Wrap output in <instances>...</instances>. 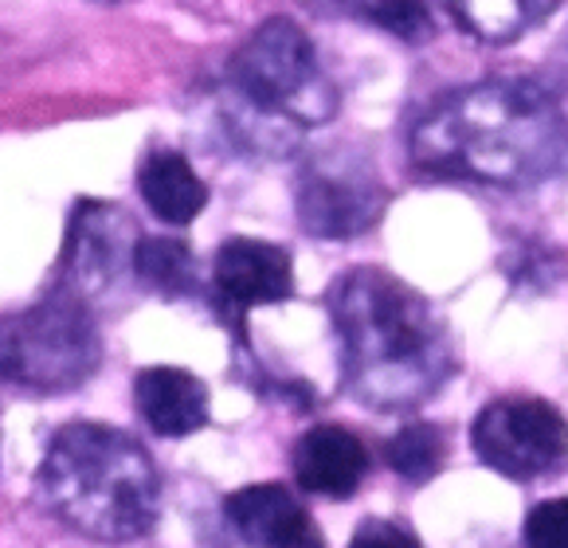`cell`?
I'll return each instance as SVG.
<instances>
[{
    "label": "cell",
    "mask_w": 568,
    "mask_h": 548,
    "mask_svg": "<svg viewBox=\"0 0 568 548\" xmlns=\"http://www.w3.org/2000/svg\"><path fill=\"white\" fill-rule=\"evenodd\" d=\"M102 365L91 302L55 291L20 314L0 317V380L28 392H71Z\"/></svg>",
    "instance_id": "obj_5"
},
{
    "label": "cell",
    "mask_w": 568,
    "mask_h": 548,
    "mask_svg": "<svg viewBox=\"0 0 568 548\" xmlns=\"http://www.w3.org/2000/svg\"><path fill=\"white\" fill-rule=\"evenodd\" d=\"M224 517L251 548H278L310 525L302 501L283 483H255L227 494Z\"/></svg>",
    "instance_id": "obj_12"
},
{
    "label": "cell",
    "mask_w": 568,
    "mask_h": 548,
    "mask_svg": "<svg viewBox=\"0 0 568 548\" xmlns=\"http://www.w3.org/2000/svg\"><path fill=\"white\" fill-rule=\"evenodd\" d=\"M138 192H142V200L150 204L153 216L173 227L193 224L204 212V204H209V184L173 150H158L142 161Z\"/></svg>",
    "instance_id": "obj_13"
},
{
    "label": "cell",
    "mask_w": 568,
    "mask_h": 548,
    "mask_svg": "<svg viewBox=\"0 0 568 548\" xmlns=\"http://www.w3.org/2000/svg\"><path fill=\"white\" fill-rule=\"evenodd\" d=\"M40 498L83 537L122 545L158 525L161 478L138 439L118 427L79 419L55 432L43 455Z\"/></svg>",
    "instance_id": "obj_3"
},
{
    "label": "cell",
    "mask_w": 568,
    "mask_h": 548,
    "mask_svg": "<svg viewBox=\"0 0 568 548\" xmlns=\"http://www.w3.org/2000/svg\"><path fill=\"white\" fill-rule=\"evenodd\" d=\"M212 278H216V298L227 306L235 325H243V317L255 306H278L294 294L291 255L263 240L220 243Z\"/></svg>",
    "instance_id": "obj_9"
},
{
    "label": "cell",
    "mask_w": 568,
    "mask_h": 548,
    "mask_svg": "<svg viewBox=\"0 0 568 548\" xmlns=\"http://www.w3.org/2000/svg\"><path fill=\"white\" fill-rule=\"evenodd\" d=\"M138 243H142V232H138L134 216L118 209L114 200H79L68 227L59 291L79 294L83 302L99 298L134 266Z\"/></svg>",
    "instance_id": "obj_8"
},
{
    "label": "cell",
    "mask_w": 568,
    "mask_h": 548,
    "mask_svg": "<svg viewBox=\"0 0 568 548\" xmlns=\"http://www.w3.org/2000/svg\"><path fill=\"white\" fill-rule=\"evenodd\" d=\"M447 455V439L435 424H404L393 439L385 443V458L400 478L408 483H427L439 474Z\"/></svg>",
    "instance_id": "obj_16"
},
{
    "label": "cell",
    "mask_w": 568,
    "mask_h": 548,
    "mask_svg": "<svg viewBox=\"0 0 568 548\" xmlns=\"http://www.w3.org/2000/svg\"><path fill=\"white\" fill-rule=\"evenodd\" d=\"M342 9L404 43H424L432 35L424 0H342Z\"/></svg>",
    "instance_id": "obj_17"
},
{
    "label": "cell",
    "mask_w": 568,
    "mask_h": 548,
    "mask_svg": "<svg viewBox=\"0 0 568 548\" xmlns=\"http://www.w3.org/2000/svg\"><path fill=\"white\" fill-rule=\"evenodd\" d=\"M278 548H326V540H322V532L314 529V525H306L302 532H294L286 545H278Z\"/></svg>",
    "instance_id": "obj_21"
},
{
    "label": "cell",
    "mask_w": 568,
    "mask_h": 548,
    "mask_svg": "<svg viewBox=\"0 0 568 548\" xmlns=\"http://www.w3.org/2000/svg\"><path fill=\"white\" fill-rule=\"evenodd\" d=\"M224 118L255 153L291 150V133L322 125L337 114V87L322 71L310 35L291 17L263 20L227 59Z\"/></svg>",
    "instance_id": "obj_4"
},
{
    "label": "cell",
    "mask_w": 568,
    "mask_h": 548,
    "mask_svg": "<svg viewBox=\"0 0 568 548\" xmlns=\"http://www.w3.org/2000/svg\"><path fill=\"white\" fill-rule=\"evenodd\" d=\"M134 404L142 419L165 439H184L209 424V388L184 368H145L134 380Z\"/></svg>",
    "instance_id": "obj_11"
},
{
    "label": "cell",
    "mask_w": 568,
    "mask_h": 548,
    "mask_svg": "<svg viewBox=\"0 0 568 548\" xmlns=\"http://www.w3.org/2000/svg\"><path fill=\"white\" fill-rule=\"evenodd\" d=\"M385 204V184L357 153H329L298 181V224L318 240H353L368 232Z\"/></svg>",
    "instance_id": "obj_7"
},
{
    "label": "cell",
    "mask_w": 568,
    "mask_h": 548,
    "mask_svg": "<svg viewBox=\"0 0 568 548\" xmlns=\"http://www.w3.org/2000/svg\"><path fill=\"white\" fill-rule=\"evenodd\" d=\"M478 463L506 478H545L568 458V424L545 399H494L470 424Z\"/></svg>",
    "instance_id": "obj_6"
},
{
    "label": "cell",
    "mask_w": 568,
    "mask_h": 548,
    "mask_svg": "<svg viewBox=\"0 0 568 548\" xmlns=\"http://www.w3.org/2000/svg\"><path fill=\"white\" fill-rule=\"evenodd\" d=\"M526 548H568V498H549L529 509Z\"/></svg>",
    "instance_id": "obj_19"
},
{
    "label": "cell",
    "mask_w": 568,
    "mask_h": 548,
    "mask_svg": "<svg viewBox=\"0 0 568 548\" xmlns=\"http://www.w3.org/2000/svg\"><path fill=\"white\" fill-rule=\"evenodd\" d=\"M134 271L153 291L173 294V298H184V294L196 291V258L189 251V243L173 240V235H142Z\"/></svg>",
    "instance_id": "obj_15"
},
{
    "label": "cell",
    "mask_w": 568,
    "mask_h": 548,
    "mask_svg": "<svg viewBox=\"0 0 568 548\" xmlns=\"http://www.w3.org/2000/svg\"><path fill=\"white\" fill-rule=\"evenodd\" d=\"M345 388L373 412H408L455 373L452 333L432 302L385 266H353L329 286Z\"/></svg>",
    "instance_id": "obj_2"
},
{
    "label": "cell",
    "mask_w": 568,
    "mask_h": 548,
    "mask_svg": "<svg viewBox=\"0 0 568 548\" xmlns=\"http://www.w3.org/2000/svg\"><path fill=\"white\" fill-rule=\"evenodd\" d=\"M565 263L552 247L545 243H518V247L506 255V278H510L518 291H549L560 278Z\"/></svg>",
    "instance_id": "obj_18"
},
{
    "label": "cell",
    "mask_w": 568,
    "mask_h": 548,
    "mask_svg": "<svg viewBox=\"0 0 568 548\" xmlns=\"http://www.w3.org/2000/svg\"><path fill=\"white\" fill-rule=\"evenodd\" d=\"M294 483L306 494L342 501L361 490L368 474V450L353 432L334 424L310 427L298 443H294Z\"/></svg>",
    "instance_id": "obj_10"
},
{
    "label": "cell",
    "mask_w": 568,
    "mask_h": 548,
    "mask_svg": "<svg viewBox=\"0 0 568 548\" xmlns=\"http://www.w3.org/2000/svg\"><path fill=\"white\" fill-rule=\"evenodd\" d=\"M99 4H114V0H99Z\"/></svg>",
    "instance_id": "obj_22"
},
{
    "label": "cell",
    "mask_w": 568,
    "mask_h": 548,
    "mask_svg": "<svg viewBox=\"0 0 568 548\" xmlns=\"http://www.w3.org/2000/svg\"><path fill=\"white\" fill-rule=\"evenodd\" d=\"M349 548H419V540L412 537L404 525L385 521V517H373V521H365L357 532H353Z\"/></svg>",
    "instance_id": "obj_20"
},
{
    "label": "cell",
    "mask_w": 568,
    "mask_h": 548,
    "mask_svg": "<svg viewBox=\"0 0 568 548\" xmlns=\"http://www.w3.org/2000/svg\"><path fill=\"white\" fill-rule=\"evenodd\" d=\"M408 153L435 176L529 189L557 176L568 161V110L537 79H483L424 110Z\"/></svg>",
    "instance_id": "obj_1"
},
{
    "label": "cell",
    "mask_w": 568,
    "mask_h": 548,
    "mask_svg": "<svg viewBox=\"0 0 568 548\" xmlns=\"http://www.w3.org/2000/svg\"><path fill=\"white\" fill-rule=\"evenodd\" d=\"M467 35L483 43H510L552 17L557 0H444Z\"/></svg>",
    "instance_id": "obj_14"
}]
</instances>
